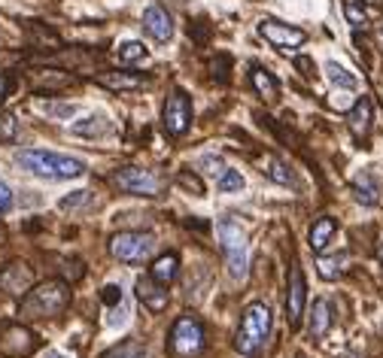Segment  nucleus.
Wrapping results in <instances>:
<instances>
[{
    "mask_svg": "<svg viewBox=\"0 0 383 358\" xmlns=\"http://www.w3.org/2000/svg\"><path fill=\"white\" fill-rule=\"evenodd\" d=\"M201 167H207V173H213L216 179H219V177H223V173L228 170V167L223 165V158H216V155H204V158H201Z\"/></svg>",
    "mask_w": 383,
    "mask_h": 358,
    "instance_id": "obj_32",
    "label": "nucleus"
},
{
    "mask_svg": "<svg viewBox=\"0 0 383 358\" xmlns=\"http://www.w3.org/2000/svg\"><path fill=\"white\" fill-rule=\"evenodd\" d=\"M179 186L189 189V191H195V194H204V182H201L195 173H189V170L179 173Z\"/></svg>",
    "mask_w": 383,
    "mask_h": 358,
    "instance_id": "obj_31",
    "label": "nucleus"
},
{
    "mask_svg": "<svg viewBox=\"0 0 383 358\" xmlns=\"http://www.w3.org/2000/svg\"><path fill=\"white\" fill-rule=\"evenodd\" d=\"M143 30L153 40H158V43H167L170 37H174V22H170L167 9H161L158 4H153L143 13Z\"/></svg>",
    "mask_w": 383,
    "mask_h": 358,
    "instance_id": "obj_14",
    "label": "nucleus"
},
{
    "mask_svg": "<svg viewBox=\"0 0 383 358\" xmlns=\"http://www.w3.org/2000/svg\"><path fill=\"white\" fill-rule=\"evenodd\" d=\"M116 58L122 61V64H134V61H143L146 58V46L137 43V40H128V43H122L116 49Z\"/></svg>",
    "mask_w": 383,
    "mask_h": 358,
    "instance_id": "obj_26",
    "label": "nucleus"
},
{
    "mask_svg": "<svg viewBox=\"0 0 383 358\" xmlns=\"http://www.w3.org/2000/svg\"><path fill=\"white\" fill-rule=\"evenodd\" d=\"M110 252H113V258L125 264H140L155 252V237L143 231H119L110 240Z\"/></svg>",
    "mask_w": 383,
    "mask_h": 358,
    "instance_id": "obj_6",
    "label": "nucleus"
},
{
    "mask_svg": "<svg viewBox=\"0 0 383 358\" xmlns=\"http://www.w3.org/2000/svg\"><path fill=\"white\" fill-rule=\"evenodd\" d=\"M86 201H88V191H73L70 198L61 201V210H76L79 203H86Z\"/></svg>",
    "mask_w": 383,
    "mask_h": 358,
    "instance_id": "obj_34",
    "label": "nucleus"
},
{
    "mask_svg": "<svg viewBox=\"0 0 383 358\" xmlns=\"http://www.w3.org/2000/svg\"><path fill=\"white\" fill-rule=\"evenodd\" d=\"M37 350V334L25 325H6L0 331V355H9V358H25Z\"/></svg>",
    "mask_w": 383,
    "mask_h": 358,
    "instance_id": "obj_10",
    "label": "nucleus"
},
{
    "mask_svg": "<svg viewBox=\"0 0 383 358\" xmlns=\"http://www.w3.org/2000/svg\"><path fill=\"white\" fill-rule=\"evenodd\" d=\"M0 289L13 298H22L34 289V268L25 261H9L4 270H0Z\"/></svg>",
    "mask_w": 383,
    "mask_h": 358,
    "instance_id": "obj_11",
    "label": "nucleus"
},
{
    "mask_svg": "<svg viewBox=\"0 0 383 358\" xmlns=\"http://www.w3.org/2000/svg\"><path fill=\"white\" fill-rule=\"evenodd\" d=\"M70 306V285L64 280H46L34 285L28 294H22V304H18V316L28 322L37 319H58Z\"/></svg>",
    "mask_w": 383,
    "mask_h": 358,
    "instance_id": "obj_1",
    "label": "nucleus"
},
{
    "mask_svg": "<svg viewBox=\"0 0 383 358\" xmlns=\"http://www.w3.org/2000/svg\"><path fill=\"white\" fill-rule=\"evenodd\" d=\"M259 34L268 40L274 49H298L301 43L307 40V34L301 28L295 25H283V22H277V18H261L259 22Z\"/></svg>",
    "mask_w": 383,
    "mask_h": 358,
    "instance_id": "obj_9",
    "label": "nucleus"
},
{
    "mask_svg": "<svg viewBox=\"0 0 383 358\" xmlns=\"http://www.w3.org/2000/svg\"><path fill=\"white\" fill-rule=\"evenodd\" d=\"M107 131H110V121L104 116H88L73 125V134H79V137H100V134H107Z\"/></svg>",
    "mask_w": 383,
    "mask_h": 358,
    "instance_id": "obj_25",
    "label": "nucleus"
},
{
    "mask_svg": "<svg viewBox=\"0 0 383 358\" xmlns=\"http://www.w3.org/2000/svg\"><path fill=\"white\" fill-rule=\"evenodd\" d=\"M34 85L37 88H46V91H58V88H67L70 85V76L61 73V70H40L34 76Z\"/></svg>",
    "mask_w": 383,
    "mask_h": 358,
    "instance_id": "obj_24",
    "label": "nucleus"
},
{
    "mask_svg": "<svg viewBox=\"0 0 383 358\" xmlns=\"http://www.w3.org/2000/svg\"><path fill=\"white\" fill-rule=\"evenodd\" d=\"M271 334V306L253 301L240 313V325H237V334H235V350L240 355H253L261 350V343L268 340Z\"/></svg>",
    "mask_w": 383,
    "mask_h": 358,
    "instance_id": "obj_3",
    "label": "nucleus"
},
{
    "mask_svg": "<svg viewBox=\"0 0 383 358\" xmlns=\"http://www.w3.org/2000/svg\"><path fill=\"white\" fill-rule=\"evenodd\" d=\"M338 234V222L331 219V216H319L314 219V225H310V234H307V240H310V249L314 252H322L331 243V237Z\"/></svg>",
    "mask_w": 383,
    "mask_h": 358,
    "instance_id": "obj_16",
    "label": "nucleus"
},
{
    "mask_svg": "<svg viewBox=\"0 0 383 358\" xmlns=\"http://www.w3.org/2000/svg\"><path fill=\"white\" fill-rule=\"evenodd\" d=\"M216 189L219 191H240V189H244V177H240V170H225L223 173V177H219L216 179Z\"/></svg>",
    "mask_w": 383,
    "mask_h": 358,
    "instance_id": "obj_28",
    "label": "nucleus"
},
{
    "mask_svg": "<svg viewBox=\"0 0 383 358\" xmlns=\"http://www.w3.org/2000/svg\"><path fill=\"white\" fill-rule=\"evenodd\" d=\"M18 165L40 179H76L86 173V165L79 158L58 155V152H46V149L18 152Z\"/></svg>",
    "mask_w": 383,
    "mask_h": 358,
    "instance_id": "obj_2",
    "label": "nucleus"
},
{
    "mask_svg": "<svg viewBox=\"0 0 383 358\" xmlns=\"http://www.w3.org/2000/svg\"><path fill=\"white\" fill-rule=\"evenodd\" d=\"M177 273H179V258L174 252H167V255H161V258H155V264L149 268V276H153L155 282L161 285H170L177 280Z\"/></svg>",
    "mask_w": 383,
    "mask_h": 358,
    "instance_id": "obj_18",
    "label": "nucleus"
},
{
    "mask_svg": "<svg viewBox=\"0 0 383 358\" xmlns=\"http://www.w3.org/2000/svg\"><path fill=\"white\" fill-rule=\"evenodd\" d=\"M43 358H67V355H61V352H46Z\"/></svg>",
    "mask_w": 383,
    "mask_h": 358,
    "instance_id": "obj_39",
    "label": "nucleus"
},
{
    "mask_svg": "<svg viewBox=\"0 0 383 358\" xmlns=\"http://www.w3.org/2000/svg\"><path fill=\"white\" fill-rule=\"evenodd\" d=\"M347 22L353 28H365V9L359 0H347Z\"/></svg>",
    "mask_w": 383,
    "mask_h": 358,
    "instance_id": "obj_30",
    "label": "nucleus"
},
{
    "mask_svg": "<svg viewBox=\"0 0 383 358\" xmlns=\"http://www.w3.org/2000/svg\"><path fill=\"white\" fill-rule=\"evenodd\" d=\"M347 264H350V255H347V252L319 255V258H317V270H319L322 280H338V276L347 270Z\"/></svg>",
    "mask_w": 383,
    "mask_h": 358,
    "instance_id": "obj_20",
    "label": "nucleus"
},
{
    "mask_svg": "<svg viewBox=\"0 0 383 358\" xmlns=\"http://www.w3.org/2000/svg\"><path fill=\"white\" fill-rule=\"evenodd\" d=\"M113 182L119 186V191L128 194H140V198H158L165 191V177L155 170H143V167H122L116 170Z\"/></svg>",
    "mask_w": 383,
    "mask_h": 358,
    "instance_id": "obj_7",
    "label": "nucleus"
},
{
    "mask_svg": "<svg viewBox=\"0 0 383 358\" xmlns=\"http://www.w3.org/2000/svg\"><path fill=\"white\" fill-rule=\"evenodd\" d=\"M204 346H207V334H204V325H201L198 316L183 313L170 325V334H167L170 358H198L204 352Z\"/></svg>",
    "mask_w": 383,
    "mask_h": 358,
    "instance_id": "obj_4",
    "label": "nucleus"
},
{
    "mask_svg": "<svg viewBox=\"0 0 383 358\" xmlns=\"http://www.w3.org/2000/svg\"><path fill=\"white\" fill-rule=\"evenodd\" d=\"M305 306H307V282H305V273H301V268L295 264V268L289 270V285H286V319H289L292 328L301 322Z\"/></svg>",
    "mask_w": 383,
    "mask_h": 358,
    "instance_id": "obj_12",
    "label": "nucleus"
},
{
    "mask_svg": "<svg viewBox=\"0 0 383 358\" xmlns=\"http://www.w3.org/2000/svg\"><path fill=\"white\" fill-rule=\"evenodd\" d=\"M331 328V304L326 298H319L314 301V310H310V325H307V331L314 340H319V337H326Z\"/></svg>",
    "mask_w": 383,
    "mask_h": 358,
    "instance_id": "obj_17",
    "label": "nucleus"
},
{
    "mask_svg": "<svg viewBox=\"0 0 383 358\" xmlns=\"http://www.w3.org/2000/svg\"><path fill=\"white\" fill-rule=\"evenodd\" d=\"M100 358H146V346L140 340H122L110 346L107 352H100Z\"/></svg>",
    "mask_w": 383,
    "mask_h": 358,
    "instance_id": "obj_23",
    "label": "nucleus"
},
{
    "mask_svg": "<svg viewBox=\"0 0 383 358\" xmlns=\"http://www.w3.org/2000/svg\"><path fill=\"white\" fill-rule=\"evenodd\" d=\"M9 210H13V189H9L6 182L0 179V216L9 213Z\"/></svg>",
    "mask_w": 383,
    "mask_h": 358,
    "instance_id": "obj_33",
    "label": "nucleus"
},
{
    "mask_svg": "<svg viewBox=\"0 0 383 358\" xmlns=\"http://www.w3.org/2000/svg\"><path fill=\"white\" fill-rule=\"evenodd\" d=\"M4 243H6V225L0 222V246H4Z\"/></svg>",
    "mask_w": 383,
    "mask_h": 358,
    "instance_id": "obj_38",
    "label": "nucleus"
},
{
    "mask_svg": "<svg viewBox=\"0 0 383 358\" xmlns=\"http://www.w3.org/2000/svg\"><path fill=\"white\" fill-rule=\"evenodd\" d=\"M134 289H137V298H140V304H143L149 313H161V310H165V306H167V285L155 282L153 276H140Z\"/></svg>",
    "mask_w": 383,
    "mask_h": 358,
    "instance_id": "obj_13",
    "label": "nucleus"
},
{
    "mask_svg": "<svg viewBox=\"0 0 383 358\" xmlns=\"http://www.w3.org/2000/svg\"><path fill=\"white\" fill-rule=\"evenodd\" d=\"M0 131H4V137H13L16 134V119L13 116H0Z\"/></svg>",
    "mask_w": 383,
    "mask_h": 358,
    "instance_id": "obj_36",
    "label": "nucleus"
},
{
    "mask_svg": "<svg viewBox=\"0 0 383 358\" xmlns=\"http://www.w3.org/2000/svg\"><path fill=\"white\" fill-rule=\"evenodd\" d=\"M6 88H9V83H6V79H4V76H0V100H4V95H6Z\"/></svg>",
    "mask_w": 383,
    "mask_h": 358,
    "instance_id": "obj_37",
    "label": "nucleus"
},
{
    "mask_svg": "<svg viewBox=\"0 0 383 358\" xmlns=\"http://www.w3.org/2000/svg\"><path fill=\"white\" fill-rule=\"evenodd\" d=\"M380 258H383V246H380Z\"/></svg>",
    "mask_w": 383,
    "mask_h": 358,
    "instance_id": "obj_40",
    "label": "nucleus"
},
{
    "mask_svg": "<svg viewBox=\"0 0 383 358\" xmlns=\"http://www.w3.org/2000/svg\"><path fill=\"white\" fill-rule=\"evenodd\" d=\"M98 83L104 85V88H113V91H134L143 85V76H137V73H100L98 76Z\"/></svg>",
    "mask_w": 383,
    "mask_h": 358,
    "instance_id": "obj_22",
    "label": "nucleus"
},
{
    "mask_svg": "<svg viewBox=\"0 0 383 358\" xmlns=\"http://www.w3.org/2000/svg\"><path fill=\"white\" fill-rule=\"evenodd\" d=\"M353 194H356L359 203H365V207H375V203L380 201V189L371 173H359L356 179H353Z\"/></svg>",
    "mask_w": 383,
    "mask_h": 358,
    "instance_id": "obj_19",
    "label": "nucleus"
},
{
    "mask_svg": "<svg viewBox=\"0 0 383 358\" xmlns=\"http://www.w3.org/2000/svg\"><path fill=\"white\" fill-rule=\"evenodd\" d=\"M249 79H253V88H256L265 100H277L280 85H277V79H274V73H271V70H265V67L256 64L253 73H249Z\"/></svg>",
    "mask_w": 383,
    "mask_h": 358,
    "instance_id": "obj_21",
    "label": "nucleus"
},
{
    "mask_svg": "<svg viewBox=\"0 0 383 358\" xmlns=\"http://www.w3.org/2000/svg\"><path fill=\"white\" fill-rule=\"evenodd\" d=\"M298 358H305V355H298Z\"/></svg>",
    "mask_w": 383,
    "mask_h": 358,
    "instance_id": "obj_41",
    "label": "nucleus"
},
{
    "mask_svg": "<svg viewBox=\"0 0 383 358\" xmlns=\"http://www.w3.org/2000/svg\"><path fill=\"white\" fill-rule=\"evenodd\" d=\"M371 116H375V107H371L368 97H359L356 104H353V109L347 112V125H350V131H353V137H356V140H365L368 137Z\"/></svg>",
    "mask_w": 383,
    "mask_h": 358,
    "instance_id": "obj_15",
    "label": "nucleus"
},
{
    "mask_svg": "<svg viewBox=\"0 0 383 358\" xmlns=\"http://www.w3.org/2000/svg\"><path fill=\"white\" fill-rule=\"evenodd\" d=\"M326 73H329L331 83L341 85V88H356V76L347 73V70L341 64H335V61H329V64H326Z\"/></svg>",
    "mask_w": 383,
    "mask_h": 358,
    "instance_id": "obj_27",
    "label": "nucleus"
},
{
    "mask_svg": "<svg viewBox=\"0 0 383 358\" xmlns=\"http://www.w3.org/2000/svg\"><path fill=\"white\" fill-rule=\"evenodd\" d=\"M268 177L274 179V182H283V186H289V182H295V177H292V173L286 170V165L283 161H277V158H268Z\"/></svg>",
    "mask_w": 383,
    "mask_h": 358,
    "instance_id": "obj_29",
    "label": "nucleus"
},
{
    "mask_svg": "<svg viewBox=\"0 0 383 358\" xmlns=\"http://www.w3.org/2000/svg\"><path fill=\"white\" fill-rule=\"evenodd\" d=\"M161 125L170 137H183L192 125V97L186 91H170L165 107H161Z\"/></svg>",
    "mask_w": 383,
    "mask_h": 358,
    "instance_id": "obj_8",
    "label": "nucleus"
},
{
    "mask_svg": "<svg viewBox=\"0 0 383 358\" xmlns=\"http://www.w3.org/2000/svg\"><path fill=\"white\" fill-rule=\"evenodd\" d=\"M100 298H104L107 304H122V289H119V285H107V289H104V294H100Z\"/></svg>",
    "mask_w": 383,
    "mask_h": 358,
    "instance_id": "obj_35",
    "label": "nucleus"
},
{
    "mask_svg": "<svg viewBox=\"0 0 383 358\" xmlns=\"http://www.w3.org/2000/svg\"><path fill=\"white\" fill-rule=\"evenodd\" d=\"M219 243L225 252V264H228V276L231 280H244L247 276V234L237 222L223 219L219 222Z\"/></svg>",
    "mask_w": 383,
    "mask_h": 358,
    "instance_id": "obj_5",
    "label": "nucleus"
}]
</instances>
